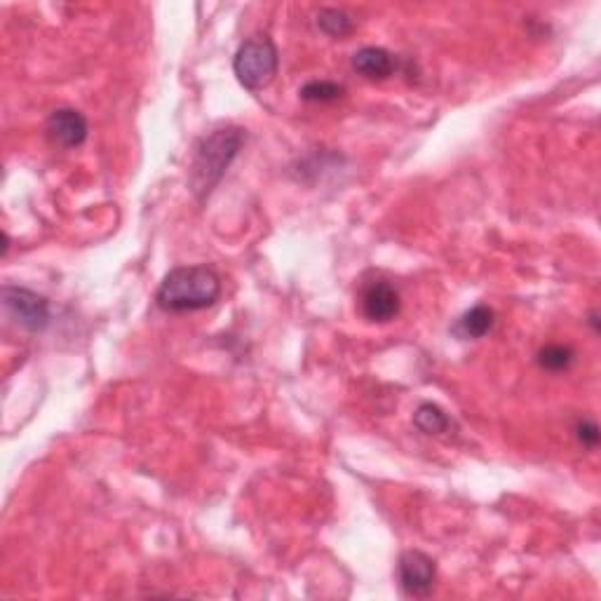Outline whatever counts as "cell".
I'll return each instance as SVG.
<instances>
[{"instance_id":"1","label":"cell","mask_w":601,"mask_h":601,"mask_svg":"<svg viewBox=\"0 0 601 601\" xmlns=\"http://www.w3.org/2000/svg\"><path fill=\"white\" fill-rule=\"evenodd\" d=\"M221 296V278L212 266L172 268L160 282L155 303L165 313H195L214 306Z\"/></svg>"},{"instance_id":"2","label":"cell","mask_w":601,"mask_h":601,"mask_svg":"<svg viewBox=\"0 0 601 601\" xmlns=\"http://www.w3.org/2000/svg\"><path fill=\"white\" fill-rule=\"evenodd\" d=\"M242 144H245V130H240V127H219V130L209 132L207 137L198 141L188 186L200 202L209 198L214 188L221 184L228 167L238 158Z\"/></svg>"},{"instance_id":"3","label":"cell","mask_w":601,"mask_h":601,"mask_svg":"<svg viewBox=\"0 0 601 601\" xmlns=\"http://www.w3.org/2000/svg\"><path fill=\"white\" fill-rule=\"evenodd\" d=\"M278 66V45L268 36H263V33L247 38L245 43L238 47L233 59L235 78L240 80L242 87H247V90L252 92H259L273 83L275 76H278Z\"/></svg>"},{"instance_id":"4","label":"cell","mask_w":601,"mask_h":601,"mask_svg":"<svg viewBox=\"0 0 601 601\" xmlns=\"http://www.w3.org/2000/svg\"><path fill=\"white\" fill-rule=\"evenodd\" d=\"M3 306L12 320L26 329V332H43L47 324H50V303H47L45 296L33 292V289L5 285Z\"/></svg>"},{"instance_id":"5","label":"cell","mask_w":601,"mask_h":601,"mask_svg":"<svg viewBox=\"0 0 601 601\" xmlns=\"http://www.w3.org/2000/svg\"><path fill=\"white\" fill-rule=\"evenodd\" d=\"M397 578H400V587L407 597H430L437 580L435 559L421 550L402 552L400 562H397Z\"/></svg>"},{"instance_id":"6","label":"cell","mask_w":601,"mask_h":601,"mask_svg":"<svg viewBox=\"0 0 601 601\" xmlns=\"http://www.w3.org/2000/svg\"><path fill=\"white\" fill-rule=\"evenodd\" d=\"M402 310L400 292L388 280H376L364 287L362 292V313L369 322L386 324L393 322Z\"/></svg>"},{"instance_id":"7","label":"cell","mask_w":601,"mask_h":601,"mask_svg":"<svg viewBox=\"0 0 601 601\" xmlns=\"http://www.w3.org/2000/svg\"><path fill=\"white\" fill-rule=\"evenodd\" d=\"M45 130L54 144L64 148H78L85 144L87 134H90V125H87V118L76 111V108H59V111H54L47 118Z\"/></svg>"},{"instance_id":"8","label":"cell","mask_w":601,"mask_h":601,"mask_svg":"<svg viewBox=\"0 0 601 601\" xmlns=\"http://www.w3.org/2000/svg\"><path fill=\"white\" fill-rule=\"evenodd\" d=\"M353 69L369 80H386L393 76L397 62L383 47H362L353 54Z\"/></svg>"},{"instance_id":"9","label":"cell","mask_w":601,"mask_h":601,"mask_svg":"<svg viewBox=\"0 0 601 601\" xmlns=\"http://www.w3.org/2000/svg\"><path fill=\"white\" fill-rule=\"evenodd\" d=\"M496 315L494 310L489 306H484V303H479V306L470 308L468 313L461 315V320L456 322L454 332L461 336V339H482L494 329Z\"/></svg>"},{"instance_id":"10","label":"cell","mask_w":601,"mask_h":601,"mask_svg":"<svg viewBox=\"0 0 601 601\" xmlns=\"http://www.w3.org/2000/svg\"><path fill=\"white\" fill-rule=\"evenodd\" d=\"M414 425L423 435H444L451 428V418L447 411L437 407L432 402H423L421 407L414 411Z\"/></svg>"},{"instance_id":"11","label":"cell","mask_w":601,"mask_h":601,"mask_svg":"<svg viewBox=\"0 0 601 601\" xmlns=\"http://www.w3.org/2000/svg\"><path fill=\"white\" fill-rule=\"evenodd\" d=\"M317 26L332 38H346L355 31V19L346 10L339 8H324L317 15Z\"/></svg>"},{"instance_id":"12","label":"cell","mask_w":601,"mask_h":601,"mask_svg":"<svg viewBox=\"0 0 601 601\" xmlns=\"http://www.w3.org/2000/svg\"><path fill=\"white\" fill-rule=\"evenodd\" d=\"M573 362H576V350L562 343H552L538 353V364L548 371H566Z\"/></svg>"},{"instance_id":"13","label":"cell","mask_w":601,"mask_h":601,"mask_svg":"<svg viewBox=\"0 0 601 601\" xmlns=\"http://www.w3.org/2000/svg\"><path fill=\"white\" fill-rule=\"evenodd\" d=\"M343 85L332 83V80H313V83L301 87V99L313 101V104H332L343 97Z\"/></svg>"},{"instance_id":"14","label":"cell","mask_w":601,"mask_h":601,"mask_svg":"<svg viewBox=\"0 0 601 601\" xmlns=\"http://www.w3.org/2000/svg\"><path fill=\"white\" fill-rule=\"evenodd\" d=\"M578 442L583 444L587 449H597L599 444V428L597 423L590 421V418H585V421L578 423Z\"/></svg>"}]
</instances>
